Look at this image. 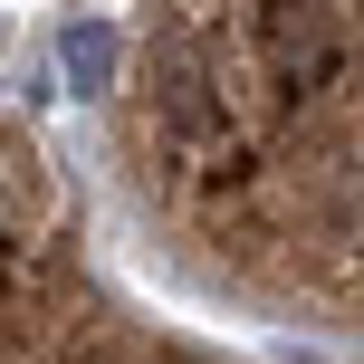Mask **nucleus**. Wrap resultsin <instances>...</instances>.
<instances>
[{
	"label": "nucleus",
	"mask_w": 364,
	"mask_h": 364,
	"mask_svg": "<svg viewBox=\"0 0 364 364\" xmlns=\"http://www.w3.org/2000/svg\"><path fill=\"white\" fill-rule=\"evenodd\" d=\"M68 68L87 77V87L115 77V29H106V19H77V29H68Z\"/></svg>",
	"instance_id": "nucleus-2"
},
{
	"label": "nucleus",
	"mask_w": 364,
	"mask_h": 364,
	"mask_svg": "<svg viewBox=\"0 0 364 364\" xmlns=\"http://www.w3.org/2000/svg\"><path fill=\"white\" fill-rule=\"evenodd\" d=\"M259 48L278 68V96H307L346 68V19H336V0H269L259 10Z\"/></svg>",
	"instance_id": "nucleus-1"
}]
</instances>
